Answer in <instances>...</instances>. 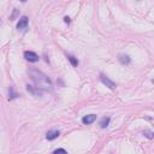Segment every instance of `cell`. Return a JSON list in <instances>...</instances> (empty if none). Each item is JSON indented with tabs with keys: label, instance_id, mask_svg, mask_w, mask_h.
<instances>
[{
	"label": "cell",
	"instance_id": "cell-4",
	"mask_svg": "<svg viewBox=\"0 0 154 154\" xmlns=\"http://www.w3.org/2000/svg\"><path fill=\"white\" fill-rule=\"evenodd\" d=\"M27 27H28V17L27 16H22L19 18L18 23H17V29L18 30H24V29H27Z\"/></svg>",
	"mask_w": 154,
	"mask_h": 154
},
{
	"label": "cell",
	"instance_id": "cell-13",
	"mask_svg": "<svg viewBox=\"0 0 154 154\" xmlns=\"http://www.w3.org/2000/svg\"><path fill=\"white\" fill-rule=\"evenodd\" d=\"M54 153H66V150L63 149V148H58V149L54 150Z\"/></svg>",
	"mask_w": 154,
	"mask_h": 154
},
{
	"label": "cell",
	"instance_id": "cell-11",
	"mask_svg": "<svg viewBox=\"0 0 154 154\" xmlns=\"http://www.w3.org/2000/svg\"><path fill=\"white\" fill-rule=\"evenodd\" d=\"M9 95H11V97H9L10 99H15V98L17 97V94H16V93H13V89H12V88H10V89H9Z\"/></svg>",
	"mask_w": 154,
	"mask_h": 154
},
{
	"label": "cell",
	"instance_id": "cell-14",
	"mask_svg": "<svg viewBox=\"0 0 154 154\" xmlns=\"http://www.w3.org/2000/svg\"><path fill=\"white\" fill-rule=\"evenodd\" d=\"M64 21H65V23H69V22H70V18H69V17H65Z\"/></svg>",
	"mask_w": 154,
	"mask_h": 154
},
{
	"label": "cell",
	"instance_id": "cell-10",
	"mask_svg": "<svg viewBox=\"0 0 154 154\" xmlns=\"http://www.w3.org/2000/svg\"><path fill=\"white\" fill-rule=\"evenodd\" d=\"M68 59H69V61L71 63V65L72 66H77L78 65V60L74 57V55H70V54H68Z\"/></svg>",
	"mask_w": 154,
	"mask_h": 154
},
{
	"label": "cell",
	"instance_id": "cell-12",
	"mask_svg": "<svg viewBox=\"0 0 154 154\" xmlns=\"http://www.w3.org/2000/svg\"><path fill=\"white\" fill-rule=\"evenodd\" d=\"M143 135H144L146 137H148V139H153V133H152V131L146 130V131H143Z\"/></svg>",
	"mask_w": 154,
	"mask_h": 154
},
{
	"label": "cell",
	"instance_id": "cell-1",
	"mask_svg": "<svg viewBox=\"0 0 154 154\" xmlns=\"http://www.w3.org/2000/svg\"><path fill=\"white\" fill-rule=\"evenodd\" d=\"M28 74L30 75L32 80L34 81L36 88L41 89V90H52V82L48 78L47 75H45L43 72H41L38 69H30L28 71Z\"/></svg>",
	"mask_w": 154,
	"mask_h": 154
},
{
	"label": "cell",
	"instance_id": "cell-3",
	"mask_svg": "<svg viewBox=\"0 0 154 154\" xmlns=\"http://www.w3.org/2000/svg\"><path fill=\"white\" fill-rule=\"evenodd\" d=\"M100 80H101V82H102L106 87H108L110 89H114V88H116V83H114L113 81H111L107 76H105V75H100Z\"/></svg>",
	"mask_w": 154,
	"mask_h": 154
},
{
	"label": "cell",
	"instance_id": "cell-5",
	"mask_svg": "<svg viewBox=\"0 0 154 154\" xmlns=\"http://www.w3.org/2000/svg\"><path fill=\"white\" fill-rule=\"evenodd\" d=\"M95 119H97V116L95 114H88V116H84L82 118V123H83V124H85V125H88V124L94 123Z\"/></svg>",
	"mask_w": 154,
	"mask_h": 154
},
{
	"label": "cell",
	"instance_id": "cell-2",
	"mask_svg": "<svg viewBox=\"0 0 154 154\" xmlns=\"http://www.w3.org/2000/svg\"><path fill=\"white\" fill-rule=\"evenodd\" d=\"M24 58L30 61V63H36V61H39V55L35 53V52H32V51H25L24 52Z\"/></svg>",
	"mask_w": 154,
	"mask_h": 154
},
{
	"label": "cell",
	"instance_id": "cell-8",
	"mask_svg": "<svg viewBox=\"0 0 154 154\" xmlns=\"http://www.w3.org/2000/svg\"><path fill=\"white\" fill-rule=\"evenodd\" d=\"M118 60L120 61L122 64H129L130 63V57L129 55H127V54H120L119 55V58H118Z\"/></svg>",
	"mask_w": 154,
	"mask_h": 154
},
{
	"label": "cell",
	"instance_id": "cell-9",
	"mask_svg": "<svg viewBox=\"0 0 154 154\" xmlns=\"http://www.w3.org/2000/svg\"><path fill=\"white\" fill-rule=\"evenodd\" d=\"M110 120H111L110 117H104V118L100 120V127H101L102 129H105V128L110 124Z\"/></svg>",
	"mask_w": 154,
	"mask_h": 154
},
{
	"label": "cell",
	"instance_id": "cell-7",
	"mask_svg": "<svg viewBox=\"0 0 154 154\" xmlns=\"http://www.w3.org/2000/svg\"><path fill=\"white\" fill-rule=\"evenodd\" d=\"M59 135H60L59 130H51V131H48V133L46 134V139H47L48 141H53V140H55Z\"/></svg>",
	"mask_w": 154,
	"mask_h": 154
},
{
	"label": "cell",
	"instance_id": "cell-15",
	"mask_svg": "<svg viewBox=\"0 0 154 154\" xmlns=\"http://www.w3.org/2000/svg\"><path fill=\"white\" fill-rule=\"evenodd\" d=\"M21 1H27V0H21Z\"/></svg>",
	"mask_w": 154,
	"mask_h": 154
},
{
	"label": "cell",
	"instance_id": "cell-6",
	"mask_svg": "<svg viewBox=\"0 0 154 154\" xmlns=\"http://www.w3.org/2000/svg\"><path fill=\"white\" fill-rule=\"evenodd\" d=\"M27 90L28 91H30L34 97H41V89H39V88H36V87H33V85H27Z\"/></svg>",
	"mask_w": 154,
	"mask_h": 154
}]
</instances>
